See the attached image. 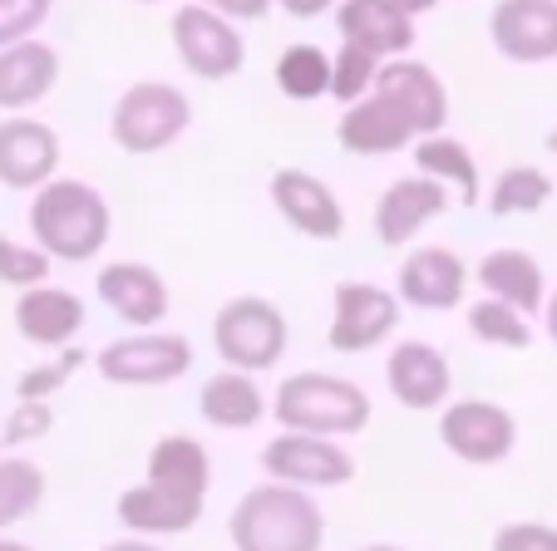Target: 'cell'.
Segmentation results:
<instances>
[{
	"mask_svg": "<svg viewBox=\"0 0 557 551\" xmlns=\"http://www.w3.org/2000/svg\"><path fill=\"white\" fill-rule=\"evenodd\" d=\"M449 124V89L424 60L395 54L380 60V74L356 104L341 109L336 143L356 158L405 153L414 138L440 134Z\"/></svg>",
	"mask_w": 557,
	"mask_h": 551,
	"instance_id": "6da1fadb",
	"label": "cell"
},
{
	"mask_svg": "<svg viewBox=\"0 0 557 551\" xmlns=\"http://www.w3.org/2000/svg\"><path fill=\"white\" fill-rule=\"evenodd\" d=\"M212 492V458L198 438L163 434L148 448L144 483L119 492L114 512L134 537H183L202 517V502Z\"/></svg>",
	"mask_w": 557,
	"mask_h": 551,
	"instance_id": "7a4b0ae2",
	"label": "cell"
},
{
	"mask_svg": "<svg viewBox=\"0 0 557 551\" xmlns=\"http://www.w3.org/2000/svg\"><path fill=\"white\" fill-rule=\"evenodd\" d=\"M30 241L45 251L50 261H95L99 251L109 247V231H114V212H109V198L85 183V177H60L30 192Z\"/></svg>",
	"mask_w": 557,
	"mask_h": 551,
	"instance_id": "3957f363",
	"label": "cell"
},
{
	"mask_svg": "<svg viewBox=\"0 0 557 551\" xmlns=\"http://www.w3.org/2000/svg\"><path fill=\"white\" fill-rule=\"evenodd\" d=\"M227 541L237 551H321L326 547V512L306 488L257 483L232 502Z\"/></svg>",
	"mask_w": 557,
	"mask_h": 551,
	"instance_id": "277c9868",
	"label": "cell"
},
{
	"mask_svg": "<svg viewBox=\"0 0 557 551\" xmlns=\"http://www.w3.org/2000/svg\"><path fill=\"white\" fill-rule=\"evenodd\" d=\"M267 414L292 434H321V438H350L375 418L370 395L346 375H326V370H296L282 379L272 395Z\"/></svg>",
	"mask_w": 557,
	"mask_h": 551,
	"instance_id": "5b68a950",
	"label": "cell"
},
{
	"mask_svg": "<svg viewBox=\"0 0 557 551\" xmlns=\"http://www.w3.org/2000/svg\"><path fill=\"white\" fill-rule=\"evenodd\" d=\"M193 128V99L169 79H138L109 109V143L128 158H153Z\"/></svg>",
	"mask_w": 557,
	"mask_h": 551,
	"instance_id": "8992f818",
	"label": "cell"
},
{
	"mask_svg": "<svg viewBox=\"0 0 557 551\" xmlns=\"http://www.w3.org/2000/svg\"><path fill=\"white\" fill-rule=\"evenodd\" d=\"M292 345V325L286 311L267 296H232L212 315V350L227 370H247V375H267Z\"/></svg>",
	"mask_w": 557,
	"mask_h": 551,
	"instance_id": "52a82bcc",
	"label": "cell"
},
{
	"mask_svg": "<svg viewBox=\"0 0 557 551\" xmlns=\"http://www.w3.org/2000/svg\"><path fill=\"white\" fill-rule=\"evenodd\" d=\"M95 375L114 389H158V385H178L193 370V340L178 330H128L119 340H109L99 354H89Z\"/></svg>",
	"mask_w": 557,
	"mask_h": 551,
	"instance_id": "ba28073f",
	"label": "cell"
},
{
	"mask_svg": "<svg viewBox=\"0 0 557 551\" xmlns=\"http://www.w3.org/2000/svg\"><path fill=\"white\" fill-rule=\"evenodd\" d=\"M169 40L178 64L202 84H222V79H237L247 64V40H243V25L227 21V15L208 11V5H178L169 21Z\"/></svg>",
	"mask_w": 557,
	"mask_h": 551,
	"instance_id": "9c48e42d",
	"label": "cell"
},
{
	"mask_svg": "<svg viewBox=\"0 0 557 551\" xmlns=\"http://www.w3.org/2000/svg\"><path fill=\"white\" fill-rule=\"evenodd\" d=\"M262 473L272 483H292V488L306 492H336L346 483H356V453L336 438L282 428V438H272L262 448Z\"/></svg>",
	"mask_w": 557,
	"mask_h": 551,
	"instance_id": "30bf717a",
	"label": "cell"
},
{
	"mask_svg": "<svg viewBox=\"0 0 557 551\" xmlns=\"http://www.w3.org/2000/svg\"><path fill=\"white\" fill-rule=\"evenodd\" d=\"M400 325V296L375 281H336L326 345L336 354H370Z\"/></svg>",
	"mask_w": 557,
	"mask_h": 551,
	"instance_id": "8fae6325",
	"label": "cell"
},
{
	"mask_svg": "<svg viewBox=\"0 0 557 551\" xmlns=\"http://www.w3.org/2000/svg\"><path fill=\"white\" fill-rule=\"evenodd\" d=\"M440 443L459 463L494 468L518 448V418L494 399H449L440 409Z\"/></svg>",
	"mask_w": 557,
	"mask_h": 551,
	"instance_id": "7c38bea8",
	"label": "cell"
},
{
	"mask_svg": "<svg viewBox=\"0 0 557 551\" xmlns=\"http://www.w3.org/2000/svg\"><path fill=\"white\" fill-rule=\"evenodd\" d=\"M267 202L276 208V217L311 241H336L346 231V202L336 198L326 177L306 173V167H276L267 177Z\"/></svg>",
	"mask_w": 557,
	"mask_h": 551,
	"instance_id": "4fadbf2b",
	"label": "cell"
},
{
	"mask_svg": "<svg viewBox=\"0 0 557 551\" xmlns=\"http://www.w3.org/2000/svg\"><path fill=\"white\" fill-rule=\"evenodd\" d=\"M469 281H473V271L454 247H414L410 256L400 261L395 296H400V305L444 315V311H459L463 305Z\"/></svg>",
	"mask_w": 557,
	"mask_h": 551,
	"instance_id": "5bb4252c",
	"label": "cell"
},
{
	"mask_svg": "<svg viewBox=\"0 0 557 551\" xmlns=\"http://www.w3.org/2000/svg\"><path fill=\"white\" fill-rule=\"evenodd\" d=\"M385 389L395 395V404L410 409V414H434V409H444L454 395L449 354L430 340H400L385 360Z\"/></svg>",
	"mask_w": 557,
	"mask_h": 551,
	"instance_id": "9a60e30c",
	"label": "cell"
},
{
	"mask_svg": "<svg viewBox=\"0 0 557 551\" xmlns=\"http://www.w3.org/2000/svg\"><path fill=\"white\" fill-rule=\"evenodd\" d=\"M64 163V143L45 118L35 114H5L0 124V188L35 192L50 183Z\"/></svg>",
	"mask_w": 557,
	"mask_h": 551,
	"instance_id": "2e32d148",
	"label": "cell"
},
{
	"mask_svg": "<svg viewBox=\"0 0 557 551\" xmlns=\"http://www.w3.org/2000/svg\"><path fill=\"white\" fill-rule=\"evenodd\" d=\"M454 208V192L444 188L440 177L430 173H410V177H395L375 202V237L385 247H410L430 222H440L444 212Z\"/></svg>",
	"mask_w": 557,
	"mask_h": 551,
	"instance_id": "e0dca14e",
	"label": "cell"
},
{
	"mask_svg": "<svg viewBox=\"0 0 557 551\" xmlns=\"http://www.w3.org/2000/svg\"><path fill=\"white\" fill-rule=\"evenodd\" d=\"M488 45L508 64L557 60V0H498L488 11Z\"/></svg>",
	"mask_w": 557,
	"mask_h": 551,
	"instance_id": "ac0fdd59",
	"label": "cell"
},
{
	"mask_svg": "<svg viewBox=\"0 0 557 551\" xmlns=\"http://www.w3.org/2000/svg\"><path fill=\"white\" fill-rule=\"evenodd\" d=\"M99 301H104L109 315H119L124 325L134 330H148V325H163L169 321V281H163V271L148 266V261H109L99 271L95 281Z\"/></svg>",
	"mask_w": 557,
	"mask_h": 551,
	"instance_id": "d6986e66",
	"label": "cell"
},
{
	"mask_svg": "<svg viewBox=\"0 0 557 551\" xmlns=\"http://www.w3.org/2000/svg\"><path fill=\"white\" fill-rule=\"evenodd\" d=\"M60 84V50L40 35L0 45V114H30Z\"/></svg>",
	"mask_w": 557,
	"mask_h": 551,
	"instance_id": "ffe728a7",
	"label": "cell"
},
{
	"mask_svg": "<svg viewBox=\"0 0 557 551\" xmlns=\"http://www.w3.org/2000/svg\"><path fill=\"white\" fill-rule=\"evenodd\" d=\"M11 321L21 330V340L40 345V350H60V345H74L85 330V296L40 281L30 291H15Z\"/></svg>",
	"mask_w": 557,
	"mask_h": 551,
	"instance_id": "44dd1931",
	"label": "cell"
},
{
	"mask_svg": "<svg viewBox=\"0 0 557 551\" xmlns=\"http://www.w3.org/2000/svg\"><path fill=\"white\" fill-rule=\"evenodd\" d=\"M336 30L346 45H360L375 60H395V54H410L420 45L410 15L385 11L380 0H336Z\"/></svg>",
	"mask_w": 557,
	"mask_h": 551,
	"instance_id": "7402d4cb",
	"label": "cell"
},
{
	"mask_svg": "<svg viewBox=\"0 0 557 551\" xmlns=\"http://www.w3.org/2000/svg\"><path fill=\"white\" fill-rule=\"evenodd\" d=\"M267 404H272V399L262 395L257 375H247V370H227V364H222L212 379H202V389H198L202 424L222 428V434H243V428H257L267 418Z\"/></svg>",
	"mask_w": 557,
	"mask_h": 551,
	"instance_id": "603a6c76",
	"label": "cell"
},
{
	"mask_svg": "<svg viewBox=\"0 0 557 551\" xmlns=\"http://www.w3.org/2000/svg\"><path fill=\"white\" fill-rule=\"evenodd\" d=\"M473 276H479V291L494 296V301H508L513 311H523L528 321H533L547 301V276H543V266H537L533 251H523V247L488 251Z\"/></svg>",
	"mask_w": 557,
	"mask_h": 551,
	"instance_id": "cb8c5ba5",
	"label": "cell"
},
{
	"mask_svg": "<svg viewBox=\"0 0 557 551\" xmlns=\"http://www.w3.org/2000/svg\"><path fill=\"white\" fill-rule=\"evenodd\" d=\"M414 153V173H430L440 177L444 188L454 192V208H479V158L469 153V143L440 134H424L410 143Z\"/></svg>",
	"mask_w": 557,
	"mask_h": 551,
	"instance_id": "d4e9b609",
	"label": "cell"
},
{
	"mask_svg": "<svg viewBox=\"0 0 557 551\" xmlns=\"http://www.w3.org/2000/svg\"><path fill=\"white\" fill-rule=\"evenodd\" d=\"M547 202H553V177H547L537 163H508L484 192V208L494 212L498 222L533 217V212H543Z\"/></svg>",
	"mask_w": 557,
	"mask_h": 551,
	"instance_id": "484cf974",
	"label": "cell"
},
{
	"mask_svg": "<svg viewBox=\"0 0 557 551\" xmlns=\"http://www.w3.org/2000/svg\"><path fill=\"white\" fill-rule=\"evenodd\" d=\"M272 79L292 104H315L331 95V54L321 45H286L272 64Z\"/></svg>",
	"mask_w": 557,
	"mask_h": 551,
	"instance_id": "4316f807",
	"label": "cell"
},
{
	"mask_svg": "<svg viewBox=\"0 0 557 551\" xmlns=\"http://www.w3.org/2000/svg\"><path fill=\"white\" fill-rule=\"evenodd\" d=\"M45 508V468L35 458L5 453L0 458V531L30 522Z\"/></svg>",
	"mask_w": 557,
	"mask_h": 551,
	"instance_id": "83f0119b",
	"label": "cell"
},
{
	"mask_svg": "<svg viewBox=\"0 0 557 551\" xmlns=\"http://www.w3.org/2000/svg\"><path fill=\"white\" fill-rule=\"evenodd\" d=\"M463 325H469V335L479 345H488V350H528V345H533V321H528L523 311H513L508 301H494V296L473 301L469 311H463Z\"/></svg>",
	"mask_w": 557,
	"mask_h": 551,
	"instance_id": "f1b7e54d",
	"label": "cell"
},
{
	"mask_svg": "<svg viewBox=\"0 0 557 551\" xmlns=\"http://www.w3.org/2000/svg\"><path fill=\"white\" fill-rule=\"evenodd\" d=\"M85 364H89V354L79 350V345H60L50 360L30 364V370L15 379V399H54L79 370H85Z\"/></svg>",
	"mask_w": 557,
	"mask_h": 551,
	"instance_id": "f546056e",
	"label": "cell"
},
{
	"mask_svg": "<svg viewBox=\"0 0 557 551\" xmlns=\"http://www.w3.org/2000/svg\"><path fill=\"white\" fill-rule=\"evenodd\" d=\"M50 271H54V261L35 241H15L0 231V286L5 291H30V286L50 281Z\"/></svg>",
	"mask_w": 557,
	"mask_h": 551,
	"instance_id": "4dcf8cb0",
	"label": "cell"
},
{
	"mask_svg": "<svg viewBox=\"0 0 557 551\" xmlns=\"http://www.w3.org/2000/svg\"><path fill=\"white\" fill-rule=\"evenodd\" d=\"M375 74H380V60H375V54L360 50V45H341V50L331 54V95H326V99H336L341 109L356 104V99L366 95L370 84H375Z\"/></svg>",
	"mask_w": 557,
	"mask_h": 551,
	"instance_id": "1f68e13d",
	"label": "cell"
},
{
	"mask_svg": "<svg viewBox=\"0 0 557 551\" xmlns=\"http://www.w3.org/2000/svg\"><path fill=\"white\" fill-rule=\"evenodd\" d=\"M50 428H54L50 399H15V409L5 414V424H0V448L40 443V438H50Z\"/></svg>",
	"mask_w": 557,
	"mask_h": 551,
	"instance_id": "d6a6232c",
	"label": "cell"
},
{
	"mask_svg": "<svg viewBox=\"0 0 557 551\" xmlns=\"http://www.w3.org/2000/svg\"><path fill=\"white\" fill-rule=\"evenodd\" d=\"M54 15V0H0V45L30 40Z\"/></svg>",
	"mask_w": 557,
	"mask_h": 551,
	"instance_id": "836d02e7",
	"label": "cell"
},
{
	"mask_svg": "<svg viewBox=\"0 0 557 551\" xmlns=\"http://www.w3.org/2000/svg\"><path fill=\"white\" fill-rule=\"evenodd\" d=\"M488 551H557V527L547 522H508L494 531Z\"/></svg>",
	"mask_w": 557,
	"mask_h": 551,
	"instance_id": "e575fe53",
	"label": "cell"
},
{
	"mask_svg": "<svg viewBox=\"0 0 557 551\" xmlns=\"http://www.w3.org/2000/svg\"><path fill=\"white\" fill-rule=\"evenodd\" d=\"M198 5L227 15V21H237V25H257L272 15V0H198Z\"/></svg>",
	"mask_w": 557,
	"mask_h": 551,
	"instance_id": "d590c367",
	"label": "cell"
},
{
	"mask_svg": "<svg viewBox=\"0 0 557 551\" xmlns=\"http://www.w3.org/2000/svg\"><path fill=\"white\" fill-rule=\"evenodd\" d=\"M272 5H282V11L296 15V21H315V15L336 11V0H272Z\"/></svg>",
	"mask_w": 557,
	"mask_h": 551,
	"instance_id": "8d00e7d4",
	"label": "cell"
},
{
	"mask_svg": "<svg viewBox=\"0 0 557 551\" xmlns=\"http://www.w3.org/2000/svg\"><path fill=\"white\" fill-rule=\"evenodd\" d=\"M385 11H395V15H410V21H420V15H430L440 0H380Z\"/></svg>",
	"mask_w": 557,
	"mask_h": 551,
	"instance_id": "74e56055",
	"label": "cell"
},
{
	"mask_svg": "<svg viewBox=\"0 0 557 551\" xmlns=\"http://www.w3.org/2000/svg\"><path fill=\"white\" fill-rule=\"evenodd\" d=\"M99 551H163V541H153V537H119V541H109V547H99Z\"/></svg>",
	"mask_w": 557,
	"mask_h": 551,
	"instance_id": "f35d334b",
	"label": "cell"
},
{
	"mask_svg": "<svg viewBox=\"0 0 557 551\" xmlns=\"http://www.w3.org/2000/svg\"><path fill=\"white\" fill-rule=\"evenodd\" d=\"M537 315H543V330H547V340L557 345V291H547V301H543V311H537Z\"/></svg>",
	"mask_w": 557,
	"mask_h": 551,
	"instance_id": "ab89813d",
	"label": "cell"
},
{
	"mask_svg": "<svg viewBox=\"0 0 557 551\" xmlns=\"http://www.w3.org/2000/svg\"><path fill=\"white\" fill-rule=\"evenodd\" d=\"M0 551H35V547L21 541V537H11V531H0Z\"/></svg>",
	"mask_w": 557,
	"mask_h": 551,
	"instance_id": "60d3db41",
	"label": "cell"
},
{
	"mask_svg": "<svg viewBox=\"0 0 557 551\" xmlns=\"http://www.w3.org/2000/svg\"><path fill=\"white\" fill-rule=\"evenodd\" d=\"M356 551H405V547H395V541H366V547H356Z\"/></svg>",
	"mask_w": 557,
	"mask_h": 551,
	"instance_id": "b9f144b4",
	"label": "cell"
},
{
	"mask_svg": "<svg viewBox=\"0 0 557 551\" xmlns=\"http://www.w3.org/2000/svg\"><path fill=\"white\" fill-rule=\"evenodd\" d=\"M543 148H547V153H557V124H553V128H547V138H543Z\"/></svg>",
	"mask_w": 557,
	"mask_h": 551,
	"instance_id": "7bdbcfd3",
	"label": "cell"
},
{
	"mask_svg": "<svg viewBox=\"0 0 557 551\" xmlns=\"http://www.w3.org/2000/svg\"><path fill=\"white\" fill-rule=\"evenodd\" d=\"M138 5H163V0H138Z\"/></svg>",
	"mask_w": 557,
	"mask_h": 551,
	"instance_id": "ee69618b",
	"label": "cell"
}]
</instances>
